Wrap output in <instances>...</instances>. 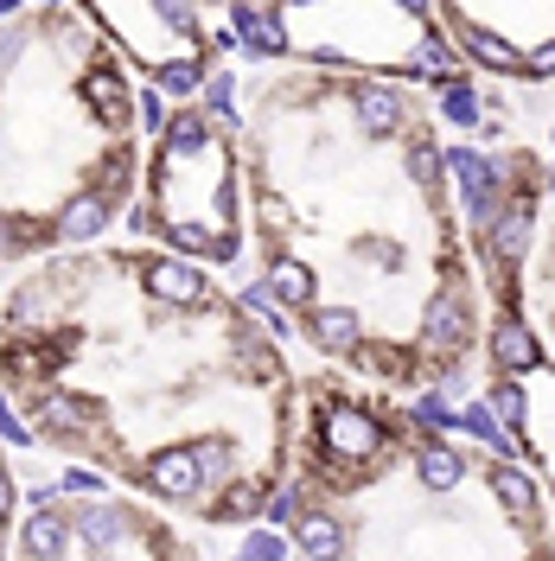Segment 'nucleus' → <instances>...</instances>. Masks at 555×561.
I'll return each instance as SVG.
<instances>
[{"label": "nucleus", "instance_id": "1", "mask_svg": "<svg viewBox=\"0 0 555 561\" xmlns=\"http://www.w3.org/2000/svg\"><path fill=\"white\" fill-rule=\"evenodd\" d=\"M0 396L33 447L211 529L262 524L301 377L237 294L154 243L38 255L0 287Z\"/></svg>", "mask_w": 555, "mask_h": 561}, {"label": "nucleus", "instance_id": "2", "mask_svg": "<svg viewBox=\"0 0 555 561\" xmlns=\"http://www.w3.org/2000/svg\"><path fill=\"white\" fill-rule=\"evenodd\" d=\"M128 58L83 7L0 20V262L103 243L140 198L147 115Z\"/></svg>", "mask_w": 555, "mask_h": 561}, {"label": "nucleus", "instance_id": "3", "mask_svg": "<svg viewBox=\"0 0 555 561\" xmlns=\"http://www.w3.org/2000/svg\"><path fill=\"white\" fill-rule=\"evenodd\" d=\"M243 135L205 103H179L147 140L140 198L128 205L135 243L224 268L243 255Z\"/></svg>", "mask_w": 555, "mask_h": 561}, {"label": "nucleus", "instance_id": "4", "mask_svg": "<svg viewBox=\"0 0 555 561\" xmlns=\"http://www.w3.org/2000/svg\"><path fill=\"white\" fill-rule=\"evenodd\" d=\"M7 561H211L173 511L147 504L135 491L103 485V491H65L33 485L13 524Z\"/></svg>", "mask_w": 555, "mask_h": 561}, {"label": "nucleus", "instance_id": "5", "mask_svg": "<svg viewBox=\"0 0 555 561\" xmlns=\"http://www.w3.org/2000/svg\"><path fill=\"white\" fill-rule=\"evenodd\" d=\"M77 7L173 103H199L205 96L211 70H217L211 58L230 45V33H211L205 0H77Z\"/></svg>", "mask_w": 555, "mask_h": 561}, {"label": "nucleus", "instance_id": "6", "mask_svg": "<svg viewBox=\"0 0 555 561\" xmlns=\"http://www.w3.org/2000/svg\"><path fill=\"white\" fill-rule=\"evenodd\" d=\"M441 20L448 33H491L505 38L523 58V77H530V58L555 45V0H441Z\"/></svg>", "mask_w": 555, "mask_h": 561}, {"label": "nucleus", "instance_id": "7", "mask_svg": "<svg viewBox=\"0 0 555 561\" xmlns=\"http://www.w3.org/2000/svg\"><path fill=\"white\" fill-rule=\"evenodd\" d=\"M13 524H20V466H13V447L0 440V561L13 549Z\"/></svg>", "mask_w": 555, "mask_h": 561}, {"label": "nucleus", "instance_id": "8", "mask_svg": "<svg viewBox=\"0 0 555 561\" xmlns=\"http://www.w3.org/2000/svg\"><path fill=\"white\" fill-rule=\"evenodd\" d=\"M441 122L466 128V135H479L486 108H479V90H473V77H460V83H448V90H441Z\"/></svg>", "mask_w": 555, "mask_h": 561}, {"label": "nucleus", "instance_id": "9", "mask_svg": "<svg viewBox=\"0 0 555 561\" xmlns=\"http://www.w3.org/2000/svg\"><path fill=\"white\" fill-rule=\"evenodd\" d=\"M230 561H294V542H287V529H269V524H249L243 542H237V556Z\"/></svg>", "mask_w": 555, "mask_h": 561}, {"label": "nucleus", "instance_id": "10", "mask_svg": "<svg viewBox=\"0 0 555 561\" xmlns=\"http://www.w3.org/2000/svg\"><path fill=\"white\" fill-rule=\"evenodd\" d=\"M20 7H26V0H0V20H7V13H20Z\"/></svg>", "mask_w": 555, "mask_h": 561}]
</instances>
